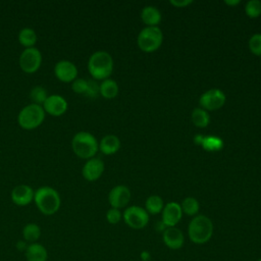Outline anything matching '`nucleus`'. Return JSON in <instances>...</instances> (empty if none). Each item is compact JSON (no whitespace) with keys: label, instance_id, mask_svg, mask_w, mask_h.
Segmentation results:
<instances>
[{"label":"nucleus","instance_id":"1","mask_svg":"<svg viewBox=\"0 0 261 261\" xmlns=\"http://www.w3.org/2000/svg\"><path fill=\"white\" fill-rule=\"evenodd\" d=\"M34 202L39 211L44 215L55 214L61 205L59 193L49 186H43L35 191Z\"/></svg>","mask_w":261,"mask_h":261},{"label":"nucleus","instance_id":"2","mask_svg":"<svg viewBox=\"0 0 261 261\" xmlns=\"http://www.w3.org/2000/svg\"><path fill=\"white\" fill-rule=\"evenodd\" d=\"M88 70L95 81L109 79L113 70V59L106 51L94 52L88 60Z\"/></svg>","mask_w":261,"mask_h":261},{"label":"nucleus","instance_id":"3","mask_svg":"<svg viewBox=\"0 0 261 261\" xmlns=\"http://www.w3.org/2000/svg\"><path fill=\"white\" fill-rule=\"evenodd\" d=\"M71 149L77 157L88 160L95 157L99 150V143L91 133L81 130L72 137Z\"/></svg>","mask_w":261,"mask_h":261},{"label":"nucleus","instance_id":"4","mask_svg":"<svg viewBox=\"0 0 261 261\" xmlns=\"http://www.w3.org/2000/svg\"><path fill=\"white\" fill-rule=\"evenodd\" d=\"M188 234L194 244H206L213 234V223L211 219L205 215L195 216L189 223Z\"/></svg>","mask_w":261,"mask_h":261},{"label":"nucleus","instance_id":"5","mask_svg":"<svg viewBox=\"0 0 261 261\" xmlns=\"http://www.w3.org/2000/svg\"><path fill=\"white\" fill-rule=\"evenodd\" d=\"M45 119L43 106L31 103L24 106L17 115V122L20 127L31 130L40 126Z\"/></svg>","mask_w":261,"mask_h":261},{"label":"nucleus","instance_id":"6","mask_svg":"<svg viewBox=\"0 0 261 261\" xmlns=\"http://www.w3.org/2000/svg\"><path fill=\"white\" fill-rule=\"evenodd\" d=\"M163 41L162 31L158 27H146L138 35L137 43L144 52H154L161 46Z\"/></svg>","mask_w":261,"mask_h":261},{"label":"nucleus","instance_id":"7","mask_svg":"<svg viewBox=\"0 0 261 261\" xmlns=\"http://www.w3.org/2000/svg\"><path fill=\"white\" fill-rule=\"evenodd\" d=\"M42 64V54L36 47L25 48L19 55V66L25 73L36 72Z\"/></svg>","mask_w":261,"mask_h":261},{"label":"nucleus","instance_id":"8","mask_svg":"<svg viewBox=\"0 0 261 261\" xmlns=\"http://www.w3.org/2000/svg\"><path fill=\"white\" fill-rule=\"evenodd\" d=\"M122 218L124 222L134 229L144 228L149 222V214L145 208L140 206H129L127 207L123 214Z\"/></svg>","mask_w":261,"mask_h":261},{"label":"nucleus","instance_id":"9","mask_svg":"<svg viewBox=\"0 0 261 261\" xmlns=\"http://www.w3.org/2000/svg\"><path fill=\"white\" fill-rule=\"evenodd\" d=\"M225 94L219 89H210L204 92L199 99V103L206 111L221 108L225 103Z\"/></svg>","mask_w":261,"mask_h":261},{"label":"nucleus","instance_id":"10","mask_svg":"<svg viewBox=\"0 0 261 261\" xmlns=\"http://www.w3.org/2000/svg\"><path fill=\"white\" fill-rule=\"evenodd\" d=\"M42 106L45 113H48L52 116H61L66 112L68 104L63 96L53 94L47 97Z\"/></svg>","mask_w":261,"mask_h":261},{"label":"nucleus","instance_id":"11","mask_svg":"<svg viewBox=\"0 0 261 261\" xmlns=\"http://www.w3.org/2000/svg\"><path fill=\"white\" fill-rule=\"evenodd\" d=\"M130 200V191L126 186L118 185L113 187L108 194V202L112 208L120 209L125 207Z\"/></svg>","mask_w":261,"mask_h":261},{"label":"nucleus","instance_id":"12","mask_svg":"<svg viewBox=\"0 0 261 261\" xmlns=\"http://www.w3.org/2000/svg\"><path fill=\"white\" fill-rule=\"evenodd\" d=\"M54 74L63 83H72L76 79L77 68L69 60H59L54 66Z\"/></svg>","mask_w":261,"mask_h":261},{"label":"nucleus","instance_id":"13","mask_svg":"<svg viewBox=\"0 0 261 261\" xmlns=\"http://www.w3.org/2000/svg\"><path fill=\"white\" fill-rule=\"evenodd\" d=\"M182 216V210L178 203L168 202L162 210V219L161 221L166 227L175 226Z\"/></svg>","mask_w":261,"mask_h":261},{"label":"nucleus","instance_id":"14","mask_svg":"<svg viewBox=\"0 0 261 261\" xmlns=\"http://www.w3.org/2000/svg\"><path fill=\"white\" fill-rule=\"evenodd\" d=\"M104 171V162L97 157L88 159L83 166L82 174L88 181H95L100 178Z\"/></svg>","mask_w":261,"mask_h":261},{"label":"nucleus","instance_id":"15","mask_svg":"<svg viewBox=\"0 0 261 261\" xmlns=\"http://www.w3.org/2000/svg\"><path fill=\"white\" fill-rule=\"evenodd\" d=\"M162 240L164 245L170 250H179L185 244L182 231L175 226L166 227L162 233Z\"/></svg>","mask_w":261,"mask_h":261},{"label":"nucleus","instance_id":"16","mask_svg":"<svg viewBox=\"0 0 261 261\" xmlns=\"http://www.w3.org/2000/svg\"><path fill=\"white\" fill-rule=\"evenodd\" d=\"M35 191L28 185H18L11 191V201L17 206H27L34 201Z\"/></svg>","mask_w":261,"mask_h":261},{"label":"nucleus","instance_id":"17","mask_svg":"<svg viewBox=\"0 0 261 261\" xmlns=\"http://www.w3.org/2000/svg\"><path fill=\"white\" fill-rule=\"evenodd\" d=\"M24 256L27 261H47L48 252L47 249L40 243L29 244Z\"/></svg>","mask_w":261,"mask_h":261},{"label":"nucleus","instance_id":"18","mask_svg":"<svg viewBox=\"0 0 261 261\" xmlns=\"http://www.w3.org/2000/svg\"><path fill=\"white\" fill-rule=\"evenodd\" d=\"M120 148V141L114 135L104 136L99 143V150L105 155H112Z\"/></svg>","mask_w":261,"mask_h":261},{"label":"nucleus","instance_id":"19","mask_svg":"<svg viewBox=\"0 0 261 261\" xmlns=\"http://www.w3.org/2000/svg\"><path fill=\"white\" fill-rule=\"evenodd\" d=\"M141 18L147 27H157L161 21V12L155 6H145L141 11Z\"/></svg>","mask_w":261,"mask_h":261},{"label":"nucleus","instance_id":"20","mask_svg":"<svg viewBox=\"0 0 261 261\" xmlns=\"http://www.w3.org/2000/svg\"><path fill=\"white\" fill-rule=\"evenodd\" d=\"M41 233V227L37 223H27L22 228V239L29 244L38 243Z\"/></svg>","mask_w":261,"mask_h":261},{"label":"nucleus","instance_id":"21","mask_svg":"<svg viewBox=\"0 0 261 261\" xmlns=\"http://www.w3.org/2000/svg\"><path fill=\"white\" fill-rule=\"evenodd\" d=\"M100 95L105 99H113L118 94V85L114 80L106 79L99 85Z\"/></svg>","mask_w":261,"mask_h":261},{"label":"nucleus","instance_id":"22","mask_svg":"<svg viewBox=\"0 0 261 261\" xmlns=\"http://www.w3.org/2000/svg\"><path fill=\"white\" fill-rule=\"evenodd\" d=\"M18 41L24 48H31L35 47V44L37 42V34L36 32L31 28H23L18 33Z\"/></svg>","mask_w":261,"mask_h":261},{"label":"nucleus","instance_id":"23","mask_svg":"<svg viewBox=\"0 0 261 261\" xmlns=\"http://www.w3.org/2000/svg\"><path fill=\"white\" fill-rule=\"evenodd\" d=\"M164 207L163 200L161 197L157 195L149 196L145 202V210L148 212V214L156 215L160 212H162Z\"/></svg>","mask_w":261,"mask_h":261},{"label":"nucleus","instance_id":"24","mask_svg":"<svg viewBox=\"0 0 261 261\" xmlns=\"http://www.w3.org/2000/svg\"><path fill=\"white\" fill-rule=\"evenodd\" d=\"M192 122L198 127H206L209 124L210 116L208 112L203 108H195L191 115Z\"/></svg>","mask_w":261,"mask_h":261},{"label":"nucleus","instance_id":"25","mask_svg":"<svg viewBox=\"0 0 261 261\" xmlns=\"http://www.w3.org/2000/svg\"><path fill=\"white\" fill-rule=\"evenodd\" d=\"M201 146L204 150L209 152L219 151L223 147V141L221 138L216 136H204Z\"/></svg>","mask_w":261,"mask_h":261},{"label":"nucleus","instance_id":"26","mask_svg":"<svg viewBox=\"0 0 261 261\" xmlns=\"http://www.w3.org/2000/svg\"><path fill=\"white\" fill-rule=\"evenodd\" d=\"M180 207H181L182 213H185L189 216H195L199 212L200 204L197 199H195L193 197H187L184 199Z\"/></svg>","mask_w":261,"mask_h":261},{"label":"nucleus","instance_id":"27","mask_svg":"<svg viewBox=\"0 0 261 261\" xmlns=\"http://www.w3.org/2000/svg\"><path fill=\"white\" fill-rule=\"evenodd\" d=\"M48 97L47 91L44 87L41 86H36L34 88H32L31 92H30V98L32 100V103L37 104V105H43L44 102L46 101Z\"/></svg>","mask_w":261,"mask_h":261},{"label":"nucleus","instance_id":"28","mask_svg":"<svg viewBox=\"0 0 261 261\" xmlns=\"http://www.w3.org/2000/svg\"><path fill=\"white\" fill-rule=\"evenodd\" d=\"M245 12L251 18H256L261 14V1L250 0L245 5Z\"/></svg>","mask_w":261,"mask_h":261},{"label":"nucleus","instance_id":"29","mask_svg":"<svg viewBox=\"0 0 261 261\" xmlns=\"http://www.w3.org/2000/svg\"><path fill=\"white\" fill-rule=\"evenodd\" d=\"M250 51L257 56H261V34H254L248 42Z\"/></svg>","mask_w":261,"mask_h":261},{"label":"nucleus","instance_id":"30","mask_svg":"<svg viewBox=\"0 0 261 261\" xmlns=\"http://www.w3.org/2000/svg\"><path fill=\"white\" fill-rule=\"evenodd\" d=\"M71 89L74 93L85 96L88 89V79H75L71 84Z\"/></svg>","mask_w":261,"mask_h":261},{"label":"nucleus","instance_id":"31","mask_svg":"<svg viewBox=\"0 0 261 261\" xmlns=\"http://www.w3.org/2000/svg\"><path fill=\"white\" fill-rule=\"evenodd\" d=\"M100 94V89H99V84L97 83V81L93 80V79H88V89L86 92V97L91 98V99H95L98 97V95Z\"/></svg>","mask_w":261,"mask_h":261},{"label":"nucleus","instance_id":"32","mask_svg":"<svg viewBox=\"0 0 261 261\" xmlns=\"http://www.w3.org/2000/svg\"><path fill=\"white\" fill-rule=\"evenodd\" d=\"M121 217H122V215H121V212L119 211V209L110 208L106 212V219L110 224H117L120 221Z\"/></svg>","mask_w":261,"mask_h":261},{"label":"nucleus","instance_id":"33","mask_svg":"<svg viewBox=\"0 0 261 261\" xmlns=\"http://www.w3.org/2000/svg\"><path fill=\"white\" fill-rule=\"evenodd\" d=\"M191 3H193L192 0H170V4L175 7H178V8L186 7V6L190 5Z\"/></svg>","mask_w":261,"mask_h":261},{"label":"nucleus","instance_id":"34","mask_svg":"<svg viewBox=\"0 0 261 261\" xmlns=\"http://www.w3.org/2000/svg\"><path fill=\"white\" fill-rule=\"evenodd\" d=\"M16 249L18 250V251H20V252H25V250H27V248H28V243L25 242V241H23V240H20V241H18L17 243H16Z\"/></svg>","mask_w":261,"mask_h":261},{"label":"nucleus","instance_id":"35","mask_svg":"<svg viewBox=\"0 0 261 261\" xmlns=\"http://www.w3.org/2000/svg\"><path fill=\"white\" fill-rule=\"evenodd\" d=\"M203 138H204L203 135H197V136H195L194 141H195V143H196L197 145H201V144H202V141H203Z\"/></svg>","mask_w":261,"mask_h":261},{"label":"nucleus","instance_id":"36","mask_svg":"<svg viewBox=\"0 0 261 261\" xmlns=\"http://www.w3.org/2000/svg\"><path fill=\"white\" fill-rule=\"evenodd\" d=\"M227 5H231V6H234V5H237V4H239L240 3V1L239 0H232V1H230V0H226V1H224Z\"/></svg>","mask_w":261,"mask_h":261},{"label":"nucleus","instance_id":"37","mask_svg":"<svg viewBox=\"0 0 261 261\" xmlns=\"http://www.w3.org/2000/svg\"><path fill=\"white\" fill-rule=\"evenodd\" d=\"M258 261H261V258H260V259H259V260H258Z\"/></svg>","mask_w":261,"mask_h":261}]
</instances>
